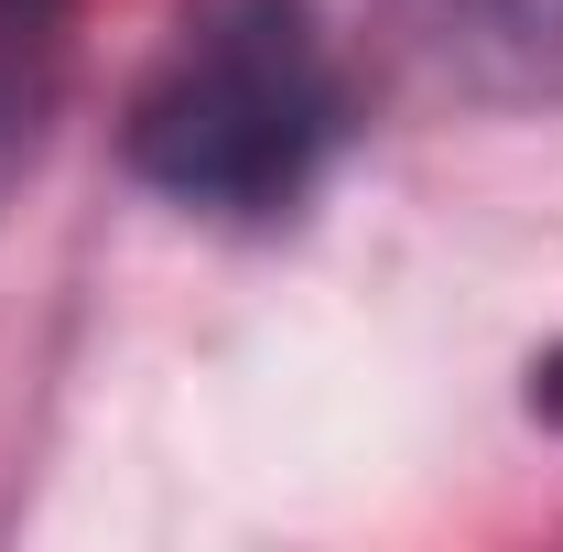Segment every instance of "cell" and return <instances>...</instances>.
<instances>
[{"instance_id": "1", "label": "cell", "mask_w": 563, "mask_h": 552, "mask_svg": "<svg viewBox=\"0 0 563 552\" xmlns=\"http://www.w3.org/2000/svg\"><path fill=\"white\" fill-rule=\"evenodd\" d=\"M336 141V66L303 0H207L131 109V163L217 217H272Z\"/></svg>"}, {"instance_id": "2", "label": "cell", "mask_w": 563, "mask_h": 552, "mask_svg": "<svg viewBox=\"0 0 563 552\" xmlns=\"http://www.w3.org/2000/svg\"><path fill=\"white\" fill-rule=\"evenodd\" d=\"M422 66L498 109H563V0H390Z\"/></svg>"}, {"instance_id": "3", "label": "cell", "mask_w": 563, "mask_h": 552, "mask_svg": "<svg viewBox=\"0 0 563 552\" xmlns=\"http://www.w3.org/2000/svg\"><path fill=\"white\" fill-rule=\"evenodd\" d=\"M55 0H0V196L44 141V98H55Z\"/></svg>"}, {"instance_id": "4", "label": "cell", "mask_w": 563, "mask_h": 552, "mask_svg": "<svg viewBox=\"0 0 563 552\" xmlns=\"http://www.w3.org/2000/svg\"><path fill=\"white\" fill-rule=\"evenodd\" d=\"M531 412H542V422H563V346L542 357V368H531Z\"/></svg>"}]
</instances>
